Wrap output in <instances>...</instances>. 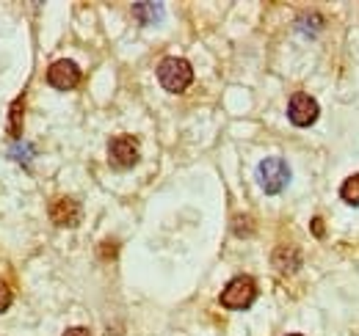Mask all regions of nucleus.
<instances>
[{
	"label": "nucleus",
	"mask_w": 359,
	"mask_h": 336,
	"mask_svg": "<svg viewBox=\"0 0 359 336\" xmlns=\"http://www.w3.org/2000/svg\"><path fill=\"white\" fill-rule=\"evenodd\" d=\"M64 336H91L86 328H69V331H64Z\"/></svg>",
	"instance_id": "nucleus-12"
},
{
	"label": "nucleus",
	"mask_w": 359,
	"mask_h": 336,
	"mask_svg": "<svg viewBox=\"0 0 359 336\" xmlns=\"http://www.w3.org/2000/svg\"><path fill=\"white\" fill-rule=\"evenodd\" d=\"M47 83L53 85V88H58V91L75 88V85L81 83V69H78V64L69 61V58H61V61L50 64V66H47Z\"/></svg>",
	"instance_id": "nucleus-5"
},
{
	"label": "nucleus",
	"mask_w": 359,
	"mask_h": 336,
	"mask_svg": "<svg viewBox=\"0 0 359 336\" xmlns=\"http://www.w3.org/2000/svg\"><path fill=\"white\" fill-rule=\"evenodd\" d=\"M20 130H22V97L14 99L11 113H8V135L11 138H20Z\"/></svg>",
	"instance_id": "nucleus-9"
},
{
	"label": "nucleus",
	"mask_w": 359,
	"mask_h": 336,
	"mask_svg": "<svg viewBox=\"0 0 359 336\" xmlns=\"http://www.w3.org/2000/svg\"><path fill=\"white\" fill-rule=\"evenodd\" d=\"M11 298H14V295H11V290H8V284H6V281H0V314L11 306Z\"/></svg>",
	"instance_id": "nucleus-11"
},
{
	"label": "nucleus",
	"mask_w": 359,
	"mask_h": 336,
	"mask_svg": "<svg viewBox=\"0 0 359 336\" xmlns=\"http://www.w3.org/2000/svg\"><path fill=\"white\" fill-rule=\"evenodd\" d=\"M318 113H320V108H318V102H315L310 94H293V97H290L287 116H290V122H293L296 127L315 125Z\"/></svg>",
	"instance_id": "nucleus-6"
},
{
	"label": "nucleus",
	"mask_w": 359,
	"mask_h": 336,
	"mask_svg": "<svg viewBox=\"0 0 359 336\" xmlns=\"http://www.w3.org/2000/svg\"><path fill=\"white\" fill-rule=\"evenodd\" d=\"M257 300V281L252 276H238L222 290V306L243 312Z\"/></svg>",
	"instance_id": "nucleus-2"
},
{
	"label": "nucleus",
	"mask_w": 359,
	"mask_h": 336,
	"mask_svg": "<svg viewBox=\"0 0 359 336\" xmlns=\"http://www.w3.org/2000/svg\"><path fill=\"white\" fill-rule=\"evenodd\" d=\"M158 80L166 91L180 94L194 83V69L185 58H163L161 66H158Z\"/></svg>",
	"instance_id": "nucleus-1"
},
{
	"label": "nucleus",
	"mask_w": 359,
	"mask_h": 336,
	"mask_svg": "<svg viewBox=\"0 0 359 336\" xmlns=\"http://www.w3.org/2000/svg\"><path fill=\"white\" fill-rule=\"evenodd\" d=\"M340 196H343V202H348V204L359 207V174H357V176H348V179L343 182Z\"/></svg>",
	"instance_id": "nucleus-10"
},
{
	"label": "nucleus",
	"mask_w": 359,
	"mask_h": 336,
	"mask_svg": "<svg viewBox=\"0 0 359 336\" xmlns=\"http://www.w3.org/2000/svg\"><path fill=\"white\" fill-rule=\"evenodd\" d=\"M50 220L55 226H78L81 223V204L75 199H58L50 204Z\"/></svg>",
	"instance_id": "nucleus-7"
},
{
	"label": "nucleus",
	"mask_w": 359,
	"mask_h": 336,
	"mask_svg": "<svg viewBox=\"0 0 359 336\" xmlns=\"http://www.w3.org/2000/svg\"><path fill=\"white\" fill-rule=\"evenodd\" d=\"M257 182L269 196H276L290 185V168L282 158H266L257 166Z\"/></svg>",
	"instance_id": "nucleus-3"
},
{
	"label": "nucleus",
	"mask_w": 359,
	"mask_h": 336,
	"mask_svg": "<svg viewBox=\"0 0 359 336\" xmlns=\"http://www.w3.org/2000/svg\"><path fill=\"white\" fill-rule=\"evenodd\" d=\"M108 160L116 168H133L138 163V141L133 135H116L108 144Z\"/></svg>",
	"instance_id": "nucleus-4"
},
{
	"label": "nucleus",
	"mask_w": 359,
	"mask_h": 336,
	"mask_svg": "<svg viewBox=\"0 0 359 336\" xmlns=\"http://www.w3.org/2000/svg\"><path fill=\"white\" fill-rule=\"evenodd\" d=\"M313 232H315V237H323V226H320V220H318V218L313 220Z\"/></svg>",
	"instance_id": "nucleus-13"
},
{
	"label": "nucleus",
	"mask_w": 359,
	"mask_h": 336,
	"mask_svg": "<svg viewBox=\"0 0 359 336\" xmlns=\"http://www.w3.org/2000/svg\"><path fill=\"white\" fill-rule=\"evenodd\" d=\"M133 11L138 22H155V20H161L163 6H161V3H135Z\"/></svg>",
	"instance_id": "nucleus-8"
},
{
	"label": "nucleus",
	"mask_w": 359,
	"mask_h": 336,
	"mask_svg": "<svg viewBox=\"0 0 359 336\" xmlns=\"http://www.w3.org/2000/svg\"><path fill=\"white\" fill-rule=\"evenodd\" d=\"M287 336H302V334H287Z\"/></svg>",
	"instance_id": "nucleus-14"
}]
</instances>
